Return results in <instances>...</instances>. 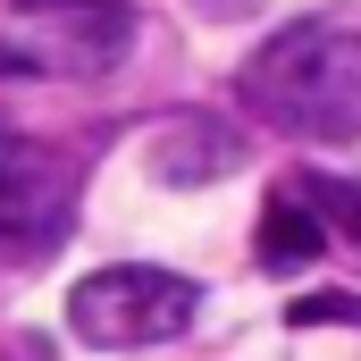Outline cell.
I'll return each mask as SVG.
<instances>
[{
	"label": "cell",
	"mask_w": 361,
	"mask_h": 361,
	"mask_svg": "<svg viewBox=\"0 0 361 361\" xmlns=\"http://www.w3.org/2000/svg\"><path fill=\"white\" fill-rule=\"evenodd\" d=\"M302 193H311V210H319L345 244H361V177H302Z\"/></svg>",
	"instance_id": "52a82bcc"
},
{
	"label": "cell",
	"mask_w": 361,
	"mask_h": 361,
	"mask_svg": "<svg viewBox=\"0 0 361 361\" xmlns=\"http://www.w3.org/2000/svg\"><path fill=\"white\" fill-rule=\"evenodd\" d=\"M152 177L160 185H219L235 177V160H244V135L227 126V118H202V109H177V118H160L152 126Z\"/></svg>",
	"instance_id": "5b68a950"
},
{
	"label": "cell",
	"mask_w": 361,
	"mask_h": 361,
	"mask_svg": "<svg viewBox=\"0 0 361 361\" xmlns=\"http://www.w3.org/2000/svg\"><path fill=\"white\" fill-rule=\"evenodd\" d=\"M235 85L261 126L294 135V143H345V135H361V25H336V17L277 25L244 59Z\"/></svg>",
	"instance_id": "6da1fadb"
},
{
	"label": "cell",
	"mask_w": 361,
	"mask_h": 361,
	"mask_svg": "<svg viewBox=\"0 0 361 361\" xmlns=\"http://www.w3.org/2000/svg\"><path fill=\"white\" fill-rule=\"evenodd\" d=\"M294 319L311 328V319H361V302L353 294H319V302H294Z\"/></svg>",
	"instance_id": "ba28073f"
},
{
	"label": "cell",
	"mask_w": 361,
	"mask_h": 361,
	"mask_svg": "<svg viewBox=\"0 0 361 361\" xmlns=\"http://www.w3.org/2000/svg\"><path fill=\"white\" fill-rule=\"evenodd\" d=\"M328 252V219L311 210V193L294 185V193H269V210H261V269L277 277H294V269H311Z\"/></svg>",
	"instance_id": "8992f818"
},
{
	"label": "cell",
	"mask_w": 361,
	"mask_h": 361,
	"mask_svg": "<svg viewBox=\"0 0 361 361\" xmlns=\"http://www.w3.org/2000/svg\"><path fill=\"white\" fill-rule=\"evenodd\" d=\"M135 51V17L118 0H17V25H0L8 76H109Z\"/></svg>",
	"instance_id": "7a4b0ae2"
},
{
	"label": "cell",
	"mask_w": 361,
	"mask_h": 361,
	"mask_svg": "<svg viewBox=\"0 0 361 361\" xmlns=\"http://www.w3.org/2000/svg\"><path fill=\"white\" fill-rule=\"evenodd\" d=\"M193 311H202V286L177 269H143V261H126V269H92L76 294H68V328L101 345V353H135V345H169L193 328Z\"/></svg>",
	"instance_id": "3957f363"
},
{
	"label": "cell",
	"mask_w": 361,
	"mask_h": 361,
	"mask_svg": "<svg viewBox=\"0 0 361 361\" xmlns=\"http://www.w3.org/2000/svg\"><path fill=\"white\" fill-rule=\"evenodd\" d=\"M76 219V160H59L51 143L0 126V252L8 261H42Z\"/></svg>",
	"instance_id": "277c9868"
}]
</instances>
